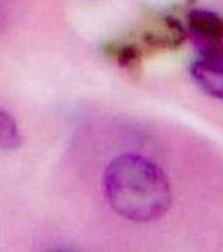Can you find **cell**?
<instances>
[{
	"mask_svg": "<svg viewBox=\"0 0 223 252\" xmlns=\"http://www.w3.org/2000/svg\"><path fill=\"white\" fill-rule=\"evenodd\" d=\"M104 195L117 215L133 222H151L171 204V189L163 170L144 157L126 153L104 172Z\"/></svg>",
	"mask_w": 223,
	"mask_h": 252,
	"instance_id": "6da1fadb",
	"label": "cell"
},
{
	"mask_svg": "<svg viewBox=\"0 0 223 252\" xmlns=\"http://www.w3.org/2000/svg\"><path fill=\"white\" fill-rule=\"evenodd\" d=\"M20 145V133L17 129L14 118H12L5 109L0 113V146L2 150L9 152V150L19 148Z\"/></svg>",
	"mask_w": 223,
	"mask_h": 252,
	"instance_id": "277c9868",
	"label": "cell"
},
{
	"mask_svg": "<svg viewBox=\"0 0 223 252\" xmlns=\"http://www.w3.org/2000/svg\"><path fill=\"white\" fill-rule=\"evenodd\" d=\"M188 37L200 56L223 54V17L212 10H192L188 15Z\"/></svg>",
	"mask_w": 223,
	"mask_h": 252,
	"instance_id": "7a4b0ae2",
	"label": "cell"
},
{
	"mask_svg": "<svg viewBox=\"0 0 223 252\" xmlns=\"http://www.w3.org/2000/svg\"><path fill=\"white\" fill-rule=\"evenodd\" d=\"M138 59V51L133 46H126L123 49H119L117 52V61L123 67H129L131 64H135V61Z\"/></svg>",
	"mask_w": 223,
	"mask_h": 252,
	"instance_id": "5b68a950",
	"label": "cell"
},
{
	"mask_svg": "<svg viewBox=\"0 0 223 252\" xmlns=\"http://www.w3.org/2000/svg\"><path fill=\"white\" fill-rule=\"evenodd\" d=\"M193 2H195V0H188V3H190V5H192Z\"/></svg>",
	"mask_w": 223,
	"mask_h": 252,
	"instance_id": "8992f818",
	"label": "cell"
},
{
	"mask_svg": "<svg viewBox=\"0 0 223 252\" xmlns=\"http://www.w3.org/2000/svg\"><path fill=\"white\" fill-rule=\"evenodd\" d=\"M192 78L206 94L223 99V54L200 56L190 67Z\"/></svg>",
	"mask_w": 223,
	"mask_h": 252,
	"instance_id": "3957f363",
	"label": "cell"
}]
</instances>
